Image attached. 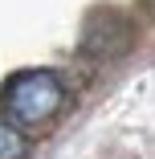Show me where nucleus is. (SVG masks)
I'll return each instance as SVG.
<instances>
[{"label":"nucleus","instance_id":"f257e3e1","mask_svg":"<svg viewBox=\"0 0 155 159\" xmlns=\"http://www.w3.org/2000/svg\"><path fill=\"white\" fill-rule=\"evenodd\" d=\"M61 98L66 90L49 70H25L4 86V110L12 122H45L61 106Z\"/></svg>","mask_w":155,"mask_h":159},{"label":"nucleus","instance_id":"f03ea898","mask_svg":"<svg viewBox=\"0 0 155 159\" xmlns=\"http://www.w3.org/2000/svg\"><path fill=\"white\" fill-rule=\"evenodd\" d=\"M25 151H29L25 135L16 131L12 122H4V118H0V159H25Z\"/></svg>","mask_w":155,"mask_h":159}]
</instances>
